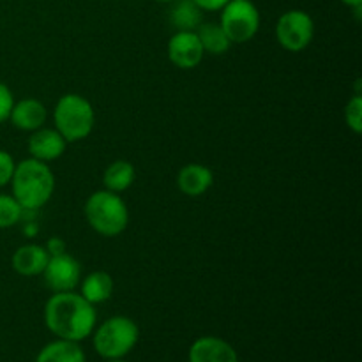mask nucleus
Returning a JSON list of instances; mask_svg holds the SVG:
<instances>
[{
  "label": "nucleus",
  "mask_w": 362,
  "mask_h": 362,
  "mask_svg": "<svg viewBox=\"0 0 362 362\" xmlns=\"http://www.w3.org/2000/svg\"><path fill=\"white\" fill-rule=\"evenodd\" d=\"M170 21L177 30L194 32L204 23V11L193 0H173Z\"/></svg>",
  "instance_id": "a211bd4d"
},
{
  "label": "nucleus",
  "mask_w": 362,
  "mask_h": 362,
  "mask_svg": "<svg viewBox=\"0 0 362 362\" xmlns=\"http://www.w3.org/2000/svg\"><path fill=\"white\" fill-rule=\"evenodd\" d=\"M23 207L16 202L13 194L0 193V230L18 225L23 218Z\"/></svg>",
  "instance_id": "aec40b11"
},
{
  "label": "nucleus",
  "mask_w": 362,
  "mask_h": 362,
  "mask_svg": "<svg viewBox=\"0 0 362 362\" xmlns=\"http://www.w3.org/2000/svg\"><path fill=\"white\" fill-rule=\"evenodd\" d=\"M35 362H87V357L80 343L57 338L55 341L42 346Z\"/></svg>",
  "instance_id": "dca6fc26"
},
{
  "label": "nucleus",
  "mask_w": 362,
  "mask_h": 362,
  "mask_svg": "<svg viewBox=\"0 0 362 362\" xmlns=\"http://www.w3.org/2000/svg\"><path fill=\"white\" fill-rule=\"evenodd\" d=\"M339 2H343L349 7H354V9H357V7L362 6V0H339Z\"/></svg>",
  "instance_id": "a878e982"
},
{
  "label": "nucleus",
  "mask_w": 362,
  "mask_h": 362,
  "mask_svg": "<svg viewBox=\"0 0 362 362\" xmlns=\"http://www.w3.org/2000/svg\"><path fill=\"white\" fill-rule=\"evenodd\" d=\"M98 322L94 304L85 300L76 290L57 292L45 304V324L52 334L67 341H83L92 336Z\"/></svg>",
  "instance_id": "f257e3e1"
},
{
  "label": "nucleus",
  "mask_w": 362,
  "mask_h": 362,
  "mask_svg": "<svg viewBox=\"0 0 362 362\" xmlns=\"http://www.w3.org/2000/svg\"><path fill=\"white\" fill-rule=\"evenodd\" d=\"M156 2H173V0H156Z\"/></svg>",
  "instance_id": "cd10ccee"
},
{
  "label": "nucleus",
  "mask_w": 362,
  "mask_h": 362,
  "mask_svg": "<svg viewBox=\"0 0 362 362\" xmlns=\"http://www.w3.org/2000/svg\"><path fill=\"white\" fill-rule=\"evenodd\" d=\"M85 219L103 237H117L129 225V209L122 197L108 189L94 191L85 202Z\"/></svg>",
  "instance_id": "7ed1b4c3"
},
{
  "label": "nucleus",
  "mask_w": 362,
  "mask_h": 362,
  "mask_svg": "<svg viewBox=\"0 0 362 362\" xmlns=\"http://www.w3.org/2000/svg\"><path fill=\"white\" fill-rule=\"evenodd\" d=\"M94 349L103 359H124L136 346L140 329L136 322L124 315L108 318L94 332Z\"/></svg>",
  "instance_id": "39448f33"
},
{
  "label": "nucleus",
  "mask_w": 362,
  "mask_h": 362,
  "mask_svg": "<svg viewBox=\"0 0 362 362\" xmlns=\"http://www.w3.org/2000/svg\"><path fill=\"white\" fill-rule=\"evenodd\" d=\"M14 168H16V163H14L13 156L4 151V148H0V187L11 184Z\"/></svg>",
  "instance_id": "4be33fe9"
},
{
  "label": "nucleus",
  "mask_w": 362,
  "mask_h": 362,
  "mask_svg": "<svg viewBox=\"0 0 362 362\" xmlns=\"http://www.w3.org/2000/svg\"><path fill=\"white\" fill-rule=\"evenodd\" d=\"M55 191V175L48 163L37 161L34 158L16 163L13 179H11V194L16 198L23 211H37L45 207Z\"/></svg>",
  "instance_id": "f03ea898"
},
{
  "label": "nucleus",
  "mask_w": 362,
  "mask_h": 362,
  "mask_svg": "<svg viewBox=\"0 0 362 362\" xmlns=\"http://www.w3.org/2000/svg\"><path fill=\"white\" fill-rule=\"evenodd\" d=\"M48 260L49 253L46 251L45 246H39V244H25V246H20L13 253L11 265H13V269L20 276L34 278V276L42 274Z\"/></svg>",
  "instance_id": "4468645a"
},
{
  "label": "nucleus",
  "mask_w": 362,
  "mask_h": 362,
  "mask_svg": "<svg viewBox=\"0 0 362 362\" xmlns=\"http://www.w3.org/2000/svg\"><path fill=\"white\" fill-rule=\"evenodd\" d=\"M214 184V173L200 163H187L177 173V187L182 194L198 198L207 193Z\"/></svg>",
  "instance_id": "f8f14e48"
},
{
  "label": "nucleus",
  "mask_w": 362,
  "mask_h": 362,
  "mask_svg": "<svg viewBox=\"0 0 362 362\" xmlns=\"http://www.w3.org/2000/svg\"><path fill=\"white\" fill-rule=\"evenodd\" d=\"M41 276L45 278V285L53 293L73 292L81 281L80 262L73 255L66 253V251L59 255H52Z\"/></svg>",
  "instance_id": "6e6552de"
},
{
  "label": "nucleus",
  "mask_w": 362,
  "mask_h": 362,
  "mask_svg": "<svg viewBox=\"0 0 362 362\" xmlns=\"http://www.w3.org/2000/svg\"><path fill=\"white\" fill-rule=\"evenodd\" d=\"M80 296L90 304H103L112 297L113 279L108 272L94 271L80 281Z\"/></svg>",
  "instance_id": "2eb2a0df"
},
{
  "label": "nucleus",
  "mask_w": 362,
  "mask_h": 362,
  "mask_svg": "<svg viewBox=\"0 0 362 362\" xmlns=\"http://www.w3.org/2000/svg\"><path fill=\"white\" fill-rule=\"evenodd\" d=\"M106 362H129V361H124V359H112V361H106Z\"/></svg>",
  "instance_id": "bb28decb"
},
{
  "label": "nucleus",
  "mask_w": 362,
  "mask_h": 362,
  "mask_svg": "<svg viewBox=\"0 0 362 362\" xmlns=\"http://www.w3.org/2000/svg\"><path fill=\"white\" fill-rule=\"evenodd\" d=\"M45 247H46V251L49 253V257H52V255H59V253H64V251H66V244H64L60 239H52L48 243V246H45Z\"/></svg>",
  "instance_id": "393cba45"
},
{
  "label": "nucleus",
  "mask_w": 362,
  "mask_h": 362,
  "mask_svg": "<svg viewBox=\"0 0 362 362\" xmlns=\"http://www.w3.org/2000/svg\"><path fill=\"white\" fill-rule=\"evenodd\" d=\"M315 37V21L306 11L290 9L278 18L276 41L283 49L299 53L311 45Z\"/></svg>",
  "instance_id": "0eeeda50"
},
{
  "label": "nucleus",
  "mask_w": 362,
  "mask_h": 362,
  "mask_svg": "<svg viewBox=\"0 0 362 362\" xmlns=\"http://www.w3.org/2000/svg\"><path fill=\"white\" fill-rule=\"evenodd\" d=\"M194 32L204 46V52L209 55H225L232 48V41L219 23H214V21L202 23Z\"/></svg>",
  "instance_id": "6ab92c4d"
},
{
  "label": "nucleus",
  "mask_w": 362,
  "mask_h": 362,
  "mask_svg": "<svg viewBox=\"0 0 362 362\" xmlns=\"http://www.w3.org/2000/svg\"><path fill=\"white\" fill-rule=\"evenodd\" d=\"M28 152L30 158L37 159L42 163H52L62 158L66 152L67 141L64 140L62 134L55 129V127H39V129L32 131L30 138H28Z\"/></svg>",
  "instance_id": "9d476101"
},
{
  "label": "nucleus",
  "mask_w": 362,
  "mask_h": 362,
  "mask_svg": "<svg viewBox=\"0 0 362 362\" xmlns=\"http://www.w3.org/2000/svg\"><path fill=\"white\" fill-rule=\"evenodd\" d=\"M134 179H136V170H134L133 163L126 161V159H117L106 166L105 173H103V186L112 193L120 194L133 186Z\"/></svg>",
  "instance_id": "f3484780"
},
{
  "label": "nucleus",
  "mask_w": 362,
  "mask_h": 362,
  "mask_svg": "<svg viewBox=\"0 0 362 362\" xmlns=\"http://www.w3.org/2000/svg\"><path fill=\"white\" fill-rule=\"evenodd\" d=\"M193 2L197 4L202 11H209V13H212V11H221L230 0H193Z\"/></svg>",
  "instance_id": "b1692460"
},
{
  "label": "nucleus",
  "mask_w": 362,
  "mask_h": 362,
  "mask_svg": "<svg viewBox=\"0 0 362 362\" xmlns=\"http://www.w3.org/2000/svg\"><path fill=\"white\" fill-rule=\"evenodd\" d=\"M53 124L67 144L85 140L95 126L94 106L87 98L74 92L60 95L53 108Z\"/></svg>",
  "instance_id": "20e7f679"
},
{
  "label": "nucleus",
  "mask_w": 362,
  "mask_h": 362,
  "mask_svg": "<svg viewBox=\"0 0 362 362\" xmlns=\"http://www.w3.org/2000/svg\"><path fill=\"white\" fill-rule=\"evenodd\" d=\"M345 124L349 129H352L356 134H361L362 131V95H352L345 106Z\"/></svg>",
  "instance_id": "412c9836"
},
{
  "label": "nucleus",
  "mask_w": 362,
  "mask_h": 362,
  "mask_svg": "<svg viewBox=\"0 0 362 362\" xmlns=\"http://www.w3.org/2000/svg\"><path fill=\"white\" fill-rule=\"evenodd\" d=\"M14 106V95L13 90L7 87L4 81H0V124L9 120L11 110Z\"/></svg>",
  "instance_id": "5701e85b"
},
{
  "label": "nucleus",
  "mask_w": 362,
  "mask_h": 362,
  "mask_svg": "<svg viewBox=\"0 0 362 362\" xmlns=\"http://www.w3.org/2000/svg\"><path fill=\"white\" fill-rule=\"evenodd\" d=\"M189 362H239L235 349L218 336H202L189 349Z\"/></svg>",
  "instance_id": "9b49d317"
},
{
  "label": "nucleus",
  "mask_w": 362,
  "mask_h": 362,
  "mask_svg": "<svg viewBox=\"0 0 362 362\" xmlns=\"http://www.w3.org/2000/svg\"><path fill=\"white\" fill-rule=\"evenodd\" d=\"M9 120L16 129L32 133V131L45 126L46 120H48V110H46V106L39 99H21L18 103L14 101Z\"/></svg>",
  "instance_id": "ddd939ff"
},
{
  "label": "nucleus",
  "mask_w": 362,
  "mask_h": 362,
  "mask_svg": "<svg viewBox=\"0 0 362 362\" xmlns=\"http://www.w3.org/2000/svg\"><path fill=\"white\" fill-rule=\"evenodd\" d=\"M219 25L232 45H244L257 35L260 28V13L251 0H230L221 9Z\"/></svg>",
  "instance_id": "423d86ee"
},
{
  "label": "nucleus",
  "mask_w": 362,
  "mask_h": 362,
  "mask_svg": "<svg viewBox=\"0 0 362 362\" xmlns=\"http://www.w3.org/2000/svg\"><path fill=\"white\" fill-rule=\"evenodd\" d=\"M166 52H168L170 62L184 71L198 67L205 57L204 46H202L197 32L191 30H177L170 37Z\"/></svg>",
  "instance_id": "1a4fd4ad"
}]
</instances>
